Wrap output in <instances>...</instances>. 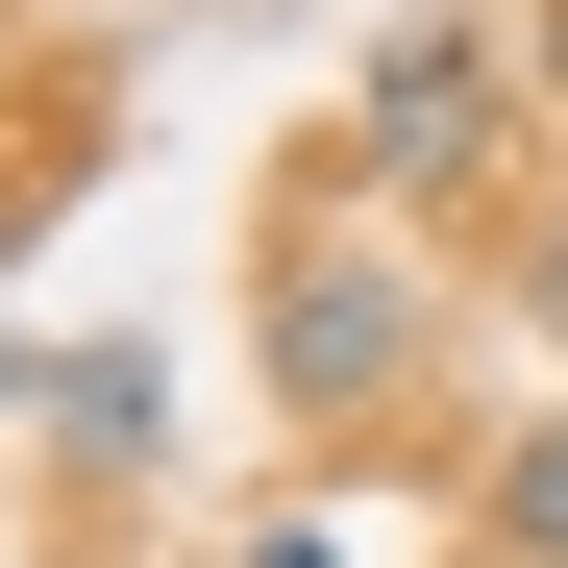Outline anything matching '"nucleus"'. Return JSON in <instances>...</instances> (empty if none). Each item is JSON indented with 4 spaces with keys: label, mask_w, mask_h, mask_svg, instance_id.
Segmentation results:
<instances>
[{
    "label": "nucleus",
    "mask_w": 568,
    "mask_h": 568,
    "mask_svg": "<svg viewBox=\"0 0 568 568\" xmlns=\"http://www.w3.org/2000/svg\"><path fill=\"white\" fill-rule=\"evenodd\" d=\"M420 346H445V322H420V272H396V247H346V223H322V247H272V396H297V420L420 396Z\"/></svg>",
    "instance_id": "nucleus-1"
},
{
    "label": "nucleus",
    "mask_w": 568,
    "mask_h": 568,
    "mask_svg": "<svg viewBox=\"0 0 568 568\" xmlns=\"http://www.w3.org/2000/svg\"><path fill=\"white\" fill-rule=\"evenodd\" d=\"M371 173H469L495 149V50H371V124H346Z\"/></svg>",
    "instance_id": "nucleus-2"
},
{
    "label": "nucleus",
    "mask_w": 568,
    "mask_h": 568,
    "mask_svg": "<svg viewBox=\"0 0 568 568\" xmlns=\"http://www.w3.org/2000/svg\"><path fill=\"white\" fill-rule=\"evenodd\" d=\"M495 568H568V420L495 445Z\"/></svg>",
    "instance_id": "nucleus-3"
},
{
    "label": "nucleus",
    "mask_w": 568,
    "mask_h": 568,
    "mask_svg": "<svg viewBox=\"0 0 568 568\" xmlns=\"http://www.w3.org/2000/svg\"><path fill=\"white\" fill-rule=\"evenodd\" d=\"M50 420H74V445H100V469H124V445L173 420V371H149V346H74V396H50Z\"/></svg>",
    "instance_id": "nucleus-4"
},
{
    "label": "nucleus",
    "mask_w": 568,
    "mask_h": 568,
    "mask_svg": "<svg viewBox=\"0 0 568 568\" xmlns=\"http://www.w3.org/2000/svg\"><path fill=\"white\" fill-rule=\"evenodd\" d=\"M247 568H346V544H322V519H247Z\"/></svg>",
    "instance_id": "nucleus-5"
},
{
    "label": "nucleus",
    "mask_w": 568,
    "mask_h": 568,
    "mask_svg": "<svg viewBox=\"0 0 568 568\" xmlns=\"http://www.w3.org/2000/svg\"><path fill=\"white\" fill-rule=\"evenodd\" d=\"M544 322H568V223H544Z\"/></svg>",
    "instance_id": "nucleus-6"
}]
</instances>
